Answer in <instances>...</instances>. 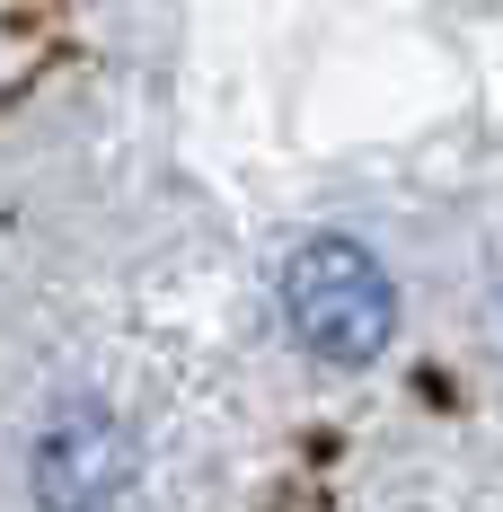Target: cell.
<instances>
[{"instance_id": "obj_1", "label": "cell", "mask_w": 503, "mask_h": 512, "mask_svg": "<svg viewBox=\"0 0 503 512\" xmlns=\"http://www.w3.org/2000/svg\"><path fill=\"white\" fill-rule=\"evenodd\" d=\"M283 318L318 362H371L398 327V292L362 239H309L283 274Z\"/></svg>"}, {"instance_id": "obj_2", "label": "cell", "mask_w": 503, "mask_h": 512, "mask_svg": "<svg viewBox=\"0 0 503 512\" xmlns=\"http://www.w3.org/2000/svg\"><path fill=\"white\" fill-rule=\"evenodd\" d=\"M36 504L45 512H115V495L133 486V433L106 407H62L36 433Z\"/></svg>"}]
</instances>
